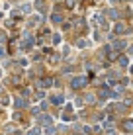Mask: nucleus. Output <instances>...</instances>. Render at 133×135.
<instances>
[{"mask_svg":"<svg viewBox=\"0 0 133 135\" xmlns=\"http://www.w3.org/2000/svg\"><path fill=\"white\" fill-rule=\"evenodd\" d=\"M84 84V78H76L75 82H72V86H82Z\"/></svg>","mask_w":133,"mask_h":135,"instance_id":"1","label":"nucleus"}]
</instances>
